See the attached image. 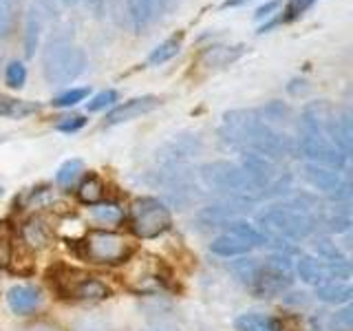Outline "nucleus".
Masks as SVG:
<instances>
[{"label": "nucleus", "mask_w": 353, "mask_h": 331, "mask_svg": "<svg viewBox=\"0 0 353 331\" xmlns=\"http://www.w3.org/2000/svg\"><path fill=\"white\" fill-rule=\"evenodd\" d=\"M219 137L239 152H256L274 161H283L298 152L296 139L279 126L268 124L259 110H230L219 126Z\"/></svg>", "instance_id": "1"}, {"label": "nucleus", "mask_w": 353, "mask_h": 331, "mask_svg": "<svg viewBox=\"0 0 353 331\" xmlns=\"http://www.w3.org/2000/svg\"><path fill=\"white\" fill-rule=\"evenodd\" d=\"M199 181H201L208 190H214L225 194V199H234L241 203H254L256 199H263L256 183L245 172L241 163L234 161H210L196 170Z\"/></svg>", "instance_id": "2"}, {"label": "nucleus", "mask_w": 353, "mask_h": 331, "mask_svg": "<svg viewBox=\"0 0 353 331\" xmlns=\"http://www.w3.org/2000/svg\"><path fill=\"white\" fill-rule=\"evenodd\" d=\"M86 69V53L71 38L53 36L42 49V75L51 86H64L77 80Z\"/></svg>", "instance_id": "3"}, {"label": "nucleus", "mask_w": 353, "mask_h": 331, "mask_svg": "<svg viewBox=\"0 0 353 331\" xmlns=\"http://www.w3.org/2000/svg\"><path fill=\"white\" fill-rule=\"evenodd\" d=\"M77 257L95 265H121L135 254V243L108 230H88L75 241Z\"/></svg>", "instance_id": "4"}, {"label": "nucleus", "mask_w": 353, "mask_h": 331, "mask_svg": "<svg viewBox=\"0 0 353 331\" xmlns=\"http://www.w3.org/2000/svg\"><path fill=\"white\" fill-rule=\"evenodd\" d=\"M49 283L62 298H69V301L97 303L113 296L106 283L86 272L64 268V265H55V268L49 270Z\"/></svg>", "instance_id": "5"}, {"label": "nucleus", "mask_w": 353, "mask_h": 331, "mask_svg": "<svg viewBox=\"0 0 353 331\" xmlns=\"http://www.w3.org/2000/svg\"><path fill=\"white\" fill-rule=\"evenodd\" d=\"M130 232L137 239H159L172 228V214L165 201L157 197H141L130 205Z\"/></svg>", "instance_id": "6"}, {"label": "nucleus", "mask_w": 353, "mask_h": 331, "mask_svg": "<svg viewBox=\"0 0 353 331\" xmlns=\"http://www.w3.org/2000/svg\"><path fill=\"white\" fill-rule=\"evenodd\" d=\"M294 283V265L290 254L276 252L259 265L256 281L252 285V294L259 298H274V296H285Z\"/></svg>", "instance_id": "7"}, {"label": "nucleus", "mask_w": 353, "mask_h": 331, "mask_svg": "<svg viewBox=\"0 0 353 331\" xmlns=\"http://www.w3.org/2000/svg\"><path fill=\"white\" fill-rule=\"evenodd\" d=\"M203 150V141L194 132H179L161 143L154 154V170H174L190 168V161L196 159Z\"/></svg>", "instance_id": "8"}, {"label": "nucleus", "mask_w": 353, "mask_h": 331, "mask_svg": "<svg viewBox=\"0 0 353 331\" xmlns=\"http://www.w3.org/2000/svg\"><path fill=\"white\" fill-rule=\"evenodd\" d=\"M305 179L312 183L316 190L325 192L334 203H349L351 185L342 177L340 170L327 168V166L318 163H305Z\"/></svg>", "instance_id": "9"}, {"label": "nucleus", "mask_w": 353, "mask_h": 331, "mask_svg": "<svg viewBox=\"0 0 353 331\" xmlns=\"http://www.w3.org/2000/svg\"><path fill=\"white\" fill-rule=\"evenodd\" d=\"M53 0H33L27 16H25V55L27 58H33L40 47L42 33L47 22L53 16Z\"/></svg>", "instance_id": "10"}, {"label": "nucleus", "mask_w": 353, "mask_h": 331, "mask_svg": "<svg viewBox=\"0 0 353 331\" xmlns=\"http://www.w3.org/2000/svg\"><path fill=\"white\" fill-rule=\"evenodd\" d=\"M163 99L157 97V95H141V97H132V99H126V102L121 104H115L113 108L106 113V119L104 124L106 126H117V124H126V121H132L141 115H148L152 113L154 108L161 106Z\"/></svg>", "instance_id": "11"}, {"label": "nucleus", "mask_w": 353, "mask_h": 331, "mask_svg": "<svg viewBox=\"0 0 353 331\" xmlns=\"http://www.w3.org/2000/svg\"><path fill=\"white\" fill-rule=\"evenodd\" d=\"M312 331H351L353 329V307L342 305L336 312H316L309 318Z\"/></svg>", "instance_id": "12"}, {"label": "nucleus", "mask_w": 353, "mask_h": 331, "mask_svg": "<svg viewBox=\"0 0 353 331\" xmlns=\"http://www.w3.org/2000/svg\"><path fill=\"white\" fill-rule=\"evenodd\" d=\"M20 241L25 243L29 250H47L53 241V228L42 217H29L25 223L20 225Z\"/></svg>", "instance_id": "13"}, {"label": "nucleus", "mask_w": 353, "mask_h": 331, "mask_svg": "<svg viewBox=\"0 0 353 331\" xmlns=\"http://www.w3.org/2000/svg\"><path fill=\"white\" fill-rule=\"evenodd\" d=\"M7 303L9 309L18 316H29L31 312H36L42 303V296L36 287L31 285H14L7 292Z\"/></svg>", "instance_id": "14"}, {"label": "nucleus", "mask_w": 353, "mask_h": 331, "mask_svg": "<svg viewBox=\"0 0 353 331\" xmlns=\"http://www.w3.org/2000/svg\"><path fill=\"white\" fill-rule=\"evenodd\" d=\"M296 276L301 279L303 283L307 285H323L329 281V276H327V263L325 261H320L318 257H314V254H301L296 261Z\"/></svg>", "instance_id": "15"}, {"label": "nucleus", "mask_w": 353, "mask_h": 331, "mask_svg": "<svg viewBox=\"0 0 353 331\" xmlns=\"http://www.w3.org/2000/svg\"><path fill=\"white\" fill-rule=\"evenodd\" d=\"M254 248L250 243H245L243 239L234 237V234H219L216 239H212L210 243V252L214 254V257H221V259H239V257H248Z\"/></svg>", "instance_id": "16"}, {"label": "nucleus", "mask_w": 353, "mask_h": 331, "mask_svg": "<svg viewBox=\"0 0 353 331\" xmlns=\"http://www.w3.org/2000/svg\"><path fill=\"white\" fill-rule=\"evenodd\" d=\"M126 9V18L135 33L146 31L154 16V0H121Z\"/></svg>", "instance_id": "17"}, {"label": "nucleus", "mask_w": 353, "mask_h": 331, "mask_svg": "<svg viewBox=\"0 0 353 331\" xmlns=\"http://www.w3.org/2000/svg\"><path fill=\"white\" fill-rule=\"evenodd\" d=\"M245 51L248 49L243 44H216V47H210L203 53V62L210 69H221V66L234 64L239 58H243Z\"/></svg>", "instance_id": "18"}, {"label": "nucleus", "mask_w": 353, "mask_h": 331, "mask_svg": "<svg viewBox=\"0 0 353 331\" xmlns=\"http://www.w3.org/2000/svg\"><path fill=\"white\" fill-rule=\"evenodd\" d=\"M316 298L327 305H349L353 298V287L349 281H327L316 287Z\"/></svg>", "instance_id": "19"}, {"label": "nucleus", "mask_w": 353, "mask_h": 331, "mask_svg": "<svg viewBox=\"0 0 353 331\" xmlns=\"http://www.w3.org/2000/svg\"><path fill=\"white\" fill-rule=\"evenodd\" d=\"M75 197H77V201L84 205H97L106 199V183L102 181L99 174L91 172L80 181V185H77Z\"/></svg>", "instance_id": "20"}, {"label": "nucleus", "mask_w": 353, "mask_h": 331, "mask_svg": "<svg viewBox=\"0 0 353 331\" xmlns=\"http://www.w3.org/2000/svg\"><path fill=\"white\" fill-rule=\"evenodd\" d=\"M42 106L38 102H29V99H18L9 95H0V117L9 119H25L40 113Z\"/></svg>", "instance_id": "21"}, {"label": "nucleus", "mask_w": 353, "mask_h": 331, "mask_svg": "<svg viewBox=\"0 0 353 331\" xmlns=\"http://www.w3.org/2000/svg\"><path fill=\"white\" fill-rule=\"evenodd\" d=\"M181 44H183V33L179 31V33H174V36L165 38L163 42H159L157 47H154L148 53L146 64L148 66H163V64H168L172 58H176V55H179Z\"/></svg>", "instance_id": "22"}, {"label": "nucleus", "mask_w": 353, "mask_h": 331, "mask_svg": "<svg viewBox=\"0 0 353 331\" xmlns=\"http://www.w3.org/2000/svg\"><path fill=\"white\" fill-rule=\"evenodd\" d=\"M234 329L236 331H283L279 320H276L274 316L261 314V312L241 314L234 320Z\"/></svg>", "instance_id": "23"}, {"label": "nucleus", "mask_w": 353, "mask_h": 331, "mask_svg": "<svg viewBox=\"0 0 353 331\" xmlns=\"http://www.w3.org/2000/svg\"><path fill=\"white\" fill-rule=\"evenodd\" d=\"M16 243H18V230L14 223L7 219L0 221V270L11 268V261H14L16 254Z\"/></svg>", "instance_id": "24"}, {"label": "nucleus", "mask_w": 353, "mask_h": 331, "mask_svg": "<svg viewBox=\"0 0 353 331\" xmlns=\"http://www.w3.org/2000/svg\"><path fill=\"white\" fill-rule=\"evenodd\" d=\"M225 232H228V234H234V237L243 239L245 243H250L252 248H263V245H268V243H270L268 237H265L256 225H252V223H248V221H243V219L230 221V223L225 225Z\"/></svg>", "instance_id": "25"}, {"label": "nucleus", "mask_w": 353, "mask_h": 331, "mask_svg": "<svg viewBox=\"0 0 353 331\" xmlns=\"http://www.w3.org/2000/svg\"><path fill=\"white\" fill-rule=\"evenodd\" d=\"M259 259H248V257H239V261H234L230 265V272L234 274V279L245 287V290H252L254 281H256L259 274Z\"/></svg>", "instance_id": "26"}, {"label": "nucleus", "mask_w": 353, "mask_h": 331, "mask_svg": "<svg viewBox=\"0 0 353 331\" xmlns=\"http://www.w3.org/2000/svg\"><path fill=\"white\" fill-rule=\"evenodd\" d=\"M22 0H0V40H7L16 29Z\"/></svg>", "instance_id": "27"}, {"label": "nucleus", "mask_w": 353, "mask_h": 331, "mask_svg": "<svg viewBox=\"0 0 353 331\" xmlns=\"http://www.w3.org/2000/svg\"><path fill=\"white\" fill-rule=\"evenodd\" d=\"M91 217L97 221V223L119 225L121 221H124V210H121L117 203L102 201V203H97V205H91Z\"/></svg>", "instance_id": "28"}, {"label": "nucleus", "mask_w": 353, "mask_h": 331, "mask_svg": "<svg viewBox=\"0 0 353 331\" xmlns=\"http://www.w3.org/2000/svg\"><path fill=\"white\" fill-rule=\"evenodd\" d=\"M314 257H318L320 261L325 263H340V261H349V257L345 252L340 250L338 243H334L327 237H318L316 243H314Z\"/></svg>", "instance_id": "29"}, {"label": "nucleus", "mask_w": 353, "mask_h": 331, "mask_svg": "<svg viewBox=\"0 0 353 331\" xmlns=\"http://www.w3.org/2000/svg\"><path fill=\"white\" fill-rule=\"evenodd\" d=\"M82 172H84L82 159H77V157L66 159L58 168V172H55V183H58L60 188H71L82 177Z\"/></svg>", "instance_id": "30"}, {"label": "nucleus", "mask_w": 353, "mask_h": 331, "mask_svg": "<svg viewBox=\"0 0 353 331\" xmlns=\"http://www.w3.org/2000/svg\"><path fill=\"white\" fill-rule=\"evenodd\" d=\"M318 0H287L283 11H279V16H276V25H287V22H294L301 18L305 11H309Z\"/></svg>", "instance_id": "31"}, {"label": "nucleus", "mask_w": 353, "mask_h": 331, "mask_svg": "<svg viewBox=\"0 0 353 331\" xmlns=\"http://www.w3.org/2000/svg\"><path fill=\"white\" fill-rule=\"evenodd\" d=\"M88 95H91V88H88V86H73V88H66V91H62L60 95H55L51 99V104L55 108H73L80 102H84Z\"/></svg>", "instance_id": "32"}, {"label": "nucleus", "mask_w": 353, "mask_h": 331, "mask_svg": "<svg viewBox=\"0 0 353 331\" xmlns=\"http://www.w3.org/2000/svg\"><path fill=\"white\" fill-rule=\"evenodd\" d=\"M117 91H113V88H106V91H99L97 95H93L91 99L86 102V110L88 113H99V110H110L115 104H117Z\"/></svg>", "instance_id": "33"}, {"label": "nucleus", "mask_w": 353, "mask_h": 331, "mask_svg": "<svg viewBox=\"0 0 353 331\" xmlns=\"http://www.w3.org/2000/svg\"><path fill=\"white\" fill-rule=\"evenodd\" d=\"M5 84L9 88H22L27 84V66L20 60H11L5 66Z\"/></svg>", "instance_id": "34"}, {"label": "nucleus", "mask_w": 353, "mask_h": 331, "mask_svg": "<svg viewBox=\"0 0 353 331\" xmlns=\"http://www.w3.org/2000/svg\"><path fill=\"white\" fill-rule=\"evenodd\" d=\"M86 124V117L84 115H66V117H60L58 124H55V130L64 132V135H73V132L82 130Z\"/></svg>", "instance_id": "35"}, {"label": "nucleus", "mask_w": 353, "mask_h": 331, "mask_svg": "<svg viewBox=\"0 0 353 331\" xmlns=\"http://www.w3.org/2000/svg\"><path fill=\"white\" fill-rule=\"evenodd\" d=\"M281 7H283V0H268V3H263L256 9L254 18H256V20H270V18H274L276 14H279Z\"/></svg>", "instance_id": "36"}, {"label": "nucleus", "mask_w": 353, "mask_h": 331, "mask_svg": "<svg viewBox=\"0 0 353 331\" xmlns=\"http://www.w3.org/2000/svg\"><path fill=\"white\" fill-rule=\"evenodd\" d=\"M248 3H252V0H223V3H221V9H239Z\"/></svg>", "instance_id": "37"}, {"label": "nucleus", "mask_w": 353, "mask_h": 331, "mask_svg": "<svg viewBox=\"0 0 353 331\" xmlns=\"http://www.w3.org/2000/svg\"><path fill=\"white\" fill-rule=\"evenodd\" d=\"M25 331H55V329H53V327H49V325L38 323V325H33V327H27Z\"/></svg>", "instance_id": "38"}, {"label": "nucleus", "mask_w": 353, "mask_h": 331, "mask_svg": "<svg viewBox=\"0 0 353 331\" xmlns=\"http://www.w3.org/2000/svg\"><path fill=\"white\" fill-rule=\"evenodd\" d=\"M60 3H64V5H69V7H73V5H77V0H60Z\"/></svg>", "instance_id": "39"}, {"label": "nucleus", "mask_w": 353, "mask_h": 331, "mask_svg": "<svg viewBox=\"0 0 353 331\" xmlns=\"http://www.w3.org/2000/svg\"><path fill=\"white\" fill-rule=\"evenodd\" d=\"M86 3H88V5H97V3H99V0H86Z\"/></svg>", "instance_id": "40"}, {"label": "nucleus", "mask_w": 353, "mask_h": 331, "mask_svg": "<svg viewBox=\"0 0 353 331\" xmlns=\"http://www.w3.org/2000/svg\"><path fill=\"white\" fill-rule=\"evenodd\" d=\"M0 194H3V188H0Z\"/></svg>", "instance_id": "41"}]
</instances>
